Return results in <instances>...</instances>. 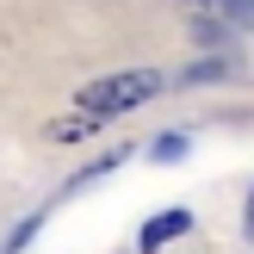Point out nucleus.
<instances>
[{
    "label": "nucleus",
    "mask_w": 254,
    "mask_h": 254,
    "mask_svg": "<svg viewBox=\"0 0 254 254\" xmlns=\"http://www.w3.org/2000/svg\"><path fill=\"white\" fill-rule=\"evenodd\" d=\"M87 130H99V118H62V124H56L62 143H74V136H87Z\"/></svg>",
    "instance_id": "0eeeda50"
},
{
    "label": "nucleus",
    "mask_w": 254,
    "mask_h": 254,
    "mask_svg": "<svg viewBox=\"0 0 254 254\" xmlns=\"http://www.w3.org/2000/svg\"><path fill=\"white\" fill-rule=\"evenodd\" d=\"M242 230H248V242H254V192H248V217H242Z\"/></svg>",
    "instance_id": "6e6552de"
},
{
    "label": "nucleus",
    "mask_w": 254,
    "mask_h": 254,
    "mask_svg": "<svg viewBox=\"0 0 254 254\" xmlns=\"http://www.w3.org/2000/svg\"><path fill=\"white\" fill-rule=\"evenodd\" d=\"M155 93H161L155 68H124V74H106V81H87L81 87V112L106 124V118H118V112L143 106V99H155Z\"/></svg>",
    "instance_id": "f257e3e1"
},
{
    "label": "nucleus",
    "mask_w": 254,
    "mask_h": 254,
    "mask_svg": "<svg viewBox=\"0 0 254 254\" xmlns=\"http://www.w3.org/2000/svg\"><path fill=\"white\" fill-rule=\"evenodd\" d=\"M230 62H223V56H205V62H192V68H186L180 74V87H205V81H230Z\"/></svg>",
    "instance_id": "20e7f679"
},
{
    "label": "nucleus",
    "mask_w": 254,
    "mask_h": 254,
    "mask_svg": "<svg viewBox=\"0 0 254 254\" xmlns=\"http://www.w3.org/2000/svg\"><path fill=\"white\" fill-rule=\"evenodd\" d=\"M186 230H192V211H180V205H174V211H155L136 248H143V254H161V248L174 242V236H186Z\"/></svg>",
    "instance_id": "f03ea898"
},
{
    "label": "nucleus",
    "mask_w": 254,
    "mask_h": 254,
    "mask_svg": "<svg viewBox=\"0 0 254 254\" xmlns=\"http://www.w3.org/2000/svg\"><path fill=\"white\" fill-rule=\"evenodd\" d=\"M192 12H217L230 31H254V0H192Z\"/></svg>",
    "instance_id": "7ed1b4c3"
},
{
    "label": "nucleus",
    "mask_w": 254,
    "mask_h": 254,
    "mask_svg": "<svg viewBox=\"0 0 254 254\" xmlns=\"http://www.w3.org/2000/svg\"><path fill=\"white\" fill-rule=\"evenodd\" d=\"M37 230H44V211H31V217H25V223H19V230H12V236H6V254H19V248H25V242H31V236H37Z\"/></svg>",
    "instance_id": "423d86ee"
},
{
    "label": "nucleus",
    "mask_w": 254,
    "mask_h": 254,
    "mask_svg": "<svg viewBox=\"0 0 254 254\" xmlns=\"http://www.w3.org/2000/svg\"><path fill=\"white\" fill-rule=\"evenodd\" d=\"M149 155H155V161H180V155H186V136H180V130L155 136V149H149Z\"/></svg>",
    "instance_id": "39448f33"
}]
</instances>
